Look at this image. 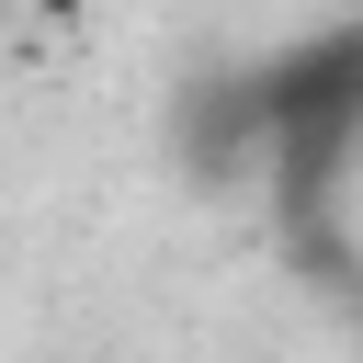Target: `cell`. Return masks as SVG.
Returning a JSON list of instances; mask_svg holds the SVG:
<instances>
[]
</instances>
